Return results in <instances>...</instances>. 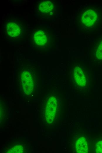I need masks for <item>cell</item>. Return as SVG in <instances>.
Wrapping results in <instances>:
<instances>
[{"label": "cell", "instance_id": "11", "mask_svg": "<svg viewBox=\"0 0 102 153\" xmlns=\"http://www.w3.org/2000/svg\"><path fill=\"white\" fill-rule=\"evenodd\" d=\"M96 152L98 153H102V141L98 142L96 146Z\"/></svg>", "mask_w": 102, "mask_h": 153}, {"label": "cell", "instance_id": "2", "mask_svg": "<svg viewBox=\"0 0 102 153\" xmlns=\"http://www.w3.org/2000/svg\"><path fill=\"white\" fill-rule=\"evenodd\" d=\"M97 18V14L94 11L87 8L81 13L80 22L84 27H90L94 24Z\"/></svg>", "mask_w": 102, "mask_h": 153}, {"label": "cell", "instance_id": "7", "mask_svg": "<svg viewBox=\"0 0 102 153\" xmlns=\"http://www.w3.org/2000/svg\"><path fill=\"white\" fill-rule=\"evenodd\" d=\"M38 9L39 13L47 15L52 13L54 10V5L50 1H44L39 4Z\"/></svg>", "mask_w": 102, "mask_h": 153}, {"label": "cell", "instance_id": "8", "mask_svg": "<svg viewBox=\"0 0 102 153\" xmlns=\"http://www.w3.org/2000/svg\"><path fill=\"white\" fill-rule=\"evenodd\" d=\"M76 152L79 153L88 152L87 142L84 137H81L77 140L76 144Z\"/></svg>", "mask_w": 102, "mask_h": 153}, {"label": "cell", "instance_id": "4", "mask_svg": "<svg viewBox=\"0 0 102 153\" xmlns=\"http://www.w3.org/2000/svg\"><path fill=\"white\" fill-rule=\"evenodd\" d=\"M47 30L44 29L37 30L32 35V41L37 45L41 46L46 45L50 39V34Z\"/></svg>", "mask_w": 102, "mask_h": 153}, {"label": "cell", "instance_id": "10", "mask_svg": "<svg viewBox=\"0 0 102 153\" xmlns=\"http://www.w3.org/2000/svg\"><path fill=\"white\" fill-rule=\"evenodd\" d=\"M96 57L99 59H102V41L99 44L96 51Z\"/></svg>", "mask_w": 102, "mask_h": 153}, {"label": "cell", "instance_id": "3", "mask_svg": "<svg viewBox=\"0 0 102 153\" xmlns=\"http://www.w3.org/2000/svg\"><path fill=\"white\" fill-rule=\"evenodd\" d=\"M57 100L54 97H51L48 100L45 108V117L47 122L51 123L53 122L56 113Z\"/></svg>", "mask_w": 102, "mask_h": 153}, {"label": "cell", "instance_id": "1", "mask_svg": "<svg viewBox=\"0 0 102 153\" xmlns=\"http://www.w3.org/2000/svg\"><path fill=\"white\" fill-rule=\"evenodd\" d=\"M19 21H11L6 24V34L10 39H20L25 34V25Z\"/></svg>", "mask_w": 102, "mask_h": 153}, {"label": "cell", "instance_id": "6", "mask_svg": "<svg viewBox=\"0 0 102 153\" xmlns=\"http://www.w3.org/2000/svg\"><path fill=\"white\" fill-rule=\"evenodd\" d=\"M22 76L23 89L27 94H30L33 90V83L32 77L27 71H25Z\"/></svg>", "mask_w": 102, "mask_h": 153}, {"label": "cell", "instance_id": "9", "mask_svg": "<svg viewBox=\"0 0 102 153\" xmlns=\"http://www.w3.org/2000/svg\"><path fill=\"white\" fill-rule=\"evenodd\" d=\"M23 152V147L21 145L16 146L10 149L7 153H22Z\"/></svg>", "mask_w": 102, "mask_h": 153}, {"label": "cell", "instance_id": "5", "mask_svg": "<svg viewBox=\"0 0 102 153\" xmlns=\"http://www.w3.org/2000/svg\"><path fill=\"white\" fill-rule=\"evenodd\" d=\"M73 76L74 81L79 86H85L87 82V78L85 71L81 67L75 66L73 69Z\"/></svg>", "mask_w": 102, "mask_h": 153}]
</instances>
